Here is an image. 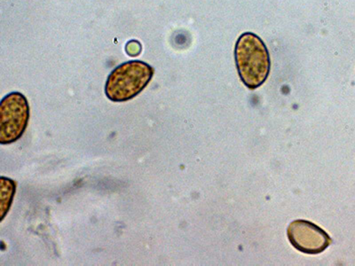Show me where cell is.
<instances>
[{
	"label": "cell",
	"mask_w": 355,
	"mask_h": 266,
	"mask_svg": "<svg viewBox=\"0 0 355 266\" xmlns=\"http://www.w3.org/2000/svg\"><path fill=\"white\" fill-rule=\"evenodd\" d=\"M234 61L241 81L250 90L261 87L270 74V53L255 33L241 35L234 46Z\"/></svg>",
	"instance_id": "obj_1"
},
{
	"label": "cell",
	"mask_w": 355,
	"mask_h": 266,
	"mask_svg": "<svg viewBox=\"0 0 355 266\" xmlns=\"http://www.w3.org/2000/svg\"><path fill=\"white\" fill-rule=\"evenodd\" d=\"M155 74L153 66L135 60L122 63L111 71L105 84V94L113 103H125L138 96Z\"/></svg>",
	"instance_id": "obj_2"
},
{
	"label": "cell",
	"mask_w": 355,
	"mask_h": 266,
	"mask_svg": "<svg viewBox=\"0 0 355 266\" xmlns=\"http://www.w3.org/2000/svg\"><path fill=\"white\" fill-rule=\"evenodd\" d=\"M27 98L20 91L6 95L0 103V144L15 143L22 137L30 121Z\"/></svg>",
	"instance_id": "obj_3"
},
{
	"label": "cell",
	"mask_w": 355,
	"mask_h": 266,
	"mask_svg": "<svg viewBox=\"0 0 355 266\" xmlns=\"http://www.w3.org/2000/svg\"><path fill=\"white\" fill-rule=\"evenodd\" d=\"M288 242L306 255H318L331 245L333 240L321 227L312 222L297 220L291 222L287 229Z\"/></svg>",
	"instance_id": "obj_4"
},
{
	"label": "cell",
	"mask_w": 355,
	"mask_h": 266,
	"mask_svg": "<svg viewBox=\"0 0 355 266\" xmlns=\"http://www.w3.org/2000/svg\"><path fill=\"white\" fill-rule=\"evenodd\" d=\"M17 188V183L14 179L4 176L0 177V221L4 220L10 211Z\"/></svg>",
	"instance_id": "obj_5"
},
{
	"label": "cell",
	"mask_w": 355,
	"mask_h": 266,
	"mask_svg": "<svg viewBox=\"0 0 355 266\" xmlns=\"http://www.w3.org/2000/svg\"><path fill=\"white\" fill-rule=\"evenodd\" d=\"M138 41H131L128 44H126V53H128L130 56H137L141 52V47H138L136 48V46H139Z\"/></svg>",
	"instance_id": "obj_6"
}]
</instances>
